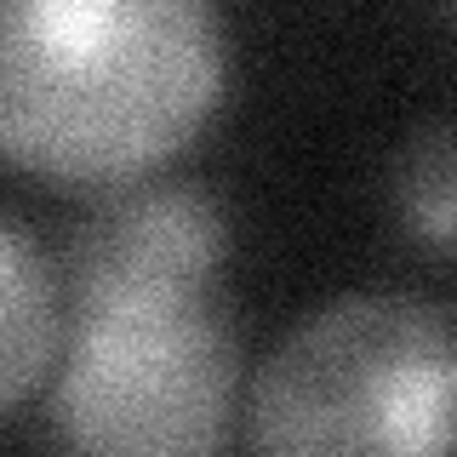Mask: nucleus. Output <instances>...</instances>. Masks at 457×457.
Wrapping results in <instances>:
<instances>
[{"label":"nucleus","mask_w":457,"mask_h":457,"mask_svg":"<svg viewBox=\"0 0 457 457\" xmlns=\"http://www.w3.org/2000/svg\"><path fill=\"white\" fill-rule=\"evenodd\" d=\"M223 75L206 0H0V161L86 189L149 178L212 120Z\"/></svg>","instance_id":"f257e3e1"},{"label":"nucleus","mask_w":457,"mask_h":457,"mask_svg":"<svg viewBox=\"0 0 457 457\" xmlns=\"http://www.w3.org/2000/svg\"><path fill=\"white\" fill-rule=\"evenodd\" d=\"M389 212L411 246L457 257V114L423 120L389 161Z\"/></svg>","instance_id":"423d86ee"},{"label":"nucleus","mask_w":457,"mask_h":457,"mask_svg":"<svg viewBox=\"0 0 457 457\" xmlns=\"http://www.w3.org/2000/svg\"><path fill=\"white\" fill-rule=\"evenodd\" d=\"M240 337L223 292L63 314L52 378L57 457H223Z\"/></svg>","instance_id":"7ed1b4c3"},{"label":"nucleus","mask_w":457,"mask_h":457,"mask_svg":"<svg viewBox=\"0 0 457 457\" xmlns=\"http://www.w3.org/2000/svg\"><path fill=\"white\" fill-rule=\"evenodd\" d=\"M252 457H457V320L411 292L309 309L246 395Z\"/></svg>","instance_id":"f03ea898"},{"label":"nucleus","mask_w":457,"mask_h":457,"mask_svg":"<svg viewBox=\"0 0 457 457\" xmlns=\"http://www.w3.org/2000/svg\"><path fill=\"white\" fill-rule=\"evenodd\" d=\"M63 349V280L23 223L0 218V418L40 389Z\"/></svg>","instance_id":"39448f33"},{"label":"nucleus","mask_w":457,"mask_h":457,"mask_svg":"<svg viewBox=\"0 0 457 457\" xmlns=\"http://www.w3.org/2000/svg\"><path fill=\"white\" fill-rule=\"evenodd\" d=\"M228 218L200 183L132 178L97 189L63 240V314L154 309L218 292Z\"/></svg>","instance_id":"20e7f679"}]
</instances>
